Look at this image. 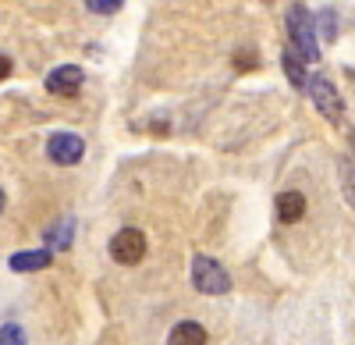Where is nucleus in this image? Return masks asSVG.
<instances>
[{
	"label": "nucleus",
	"mask_w": 355,
	"mask_h": 345,
	"mask_svg": "<svg viewBox=\"0 0 355 345\" xmlns=\"http://www.w3.org/2000/svg\"><path fill=\"white\" fill-rule=\"evenodd\" d=\"M189 278H192V289L202 292V296H227L231 292V274L220 260H214V256L206 253H196L192 264H189Z\"/></svg>",
	"instance_id": "nucleus-1"
},
{
	"label": "nucleus",
	"mask_w": 355,
	"mask_h": 345,
	"mask_svg": "<svg viewBox=\"0 0 355 345\" xmlns=\"http://www.w3.org/2000/svg\"><path fill=\"white\" fill-rule=\"evenodd\" d=\"M288 36H291V50L302 57V61H320V40H316V22L306 11V4H291L288 8Z\"/></svg>",
	"instance_id": "nucleus-2"
},
{
	"label": "nucleus",
	"mask_w": 355,
	"mask_h": 345,
	"mask_svg": "<svg viewBox=\"0 0 355 345\" xmlns=\"http://www.w3.org/2000/svg\"><path fill=\"white\" fill-rule=\"evenodd\" d=\"M306 93H309L313 107H316V110H320L331 125H341V121H345V100H341L338 85H334L327 75H309Z\"/></svg>",
	"instance_id": "nucleus-3"
},
{
	"label": "nucleus",
	"mask_w": 355,
	"mask_h": 345,
	"mask_svg": "<svg viewBox=\"0 0 355 345\" xmlns=\"http://www.w3.org/2000/svg\"><path fill=\"white\" fill-rule=\"evenodd\" d=\"M107 249H110L114 264L135 267V264H142V256H146V235L139 232V228H121V232H114Z\"/></svg>",
	"instance_id": "nucleus-4"
},
{
	"label": "nucleus",
	"mask_w": 355,
	"mask_h": 345,
	"mask_svg": "<svg viewBox=\"0 0 355 345\" xmlns=\"http://www.w3.org/2000/svg\"><path fill=\"white\" fill-rule=\"evenodd\" d=\"M46 157L53 164H61V167H71V164H78L85 157V142L75 132H53L46 139Z\"/></svg>",
	"instance_id": "nucleus-5"
},
{
	"label": "nucleus",
	"mask_w": 355,
	"mask_h": 345,
	"mask_svg": "<svg viewBox=\"0 0 355 345\" xmlns=\"http://www.w3.org/2000/svg\"><path fill=\"white\" fill-rule=\"evenodd\" d=\"M82 82H85V71L78 65H61L46 75V90L53 96H75L82 90Z\"/></svg>",
	"instance_id": "nucleus-6"
},
{
	"label": "nucleus",
	"mask_w": 355,
	"mask_h": 345,
	"mask_svg": "<svg viewBox=\"0 0 355 345\" xmlns=\"http://www.w3.org/2000/svg\"><path fill=\"white\" fill-rule=\"evenodd\" d=\"M53 264V253L50 249H21V253H11L8 267L15 274H33V271H46Z\"/></svg>",
	"instance_id": "nucleus-7"
},
{
	"label": "nucleus",
	"mask_w": 355,
	"mask_h": 345,
	"mask_svg": "<svg viewBox=\"0 0 355 345\" xmlns=\"http://www.w3.org/2000/svg\"><path fill=\"white\" fill-rule=\"evenodd\" d=\"M274 207H277V221L281 224H299L306 217V196L299 189H284V192H277Z\"/></svg>",
	"instance_id": "nucleus-8"
},
{
	"label": "nucleus",
	"mask_w": 355,
	"mask_h": 345,
	"mask_svg": "<svg viewBox=\"0 0 355 345\" xmlns=\"http://www.w3.org/2000/svg\"><path fill=\"white\" fill-rule=\"evenodd\" d=\"M206 342H210V335L199 321H178L167 335V345H206Z\"/></svg>",
	"instance_id": "nucleus-9"
},
{
	"label": "nucleus",
	"mask_w": 355,
	"mask_h": 345,
	"mask_svg": "<svg viewBox=\"0 0 355 345\" xmlns=\"http://www.w3.org/2000/svg\"><path fill=\"white\" fill-rule=\"evenodd\" d=\"M71 235H75V217H61L57 224H50L46 228V249L50 253H64L68 246H71Z\"/></svg>",
	"instance_id": "nucleus-10"
},
{
	"label": "nucleus",
	"mask_w": 355,
	"mask_h": 345,
	"mask_svg": "<svg viewBox=\"0 0 355 345\" xmlns=\"http://www.w3.org/2000/svg\"><path fill=\"white\" fill-rule=\"evenodd\" d=\"M281 65H284V75H288V82L295 85V90H306V82H309V75H306V61H302V57L295 53L291 47H284Z\"/></svg>",
	"instance_id": "nucleus-11"
},
{
	"label": "nucleus",
	"mask_w": 355,
	"mask_h": 345,
	"mask_svg": "<svg viewBox=\"0 0 355 345\" xmlns=\"http://www.w3.org/2000/svg\"><path fill=\"white\" fill-rule=\"evenodd\" d=\"M338 36V15H334V8H327V11H320V18H316V40H334Z\"/></svg>",
	"instance_id": "nucleus-12"
},
{
	"label": "nucleus",
	"mask_w": 355,
	"mask_h": 345,
	"mask_svg": "<svg viewBox=\"0 0 355 345\" xmlns=\"http://www.w3.org/2000/svg\"><path fill=\"white\" fill-rule=\"evenodd\" d=\"M0 345H28L25 328H21V324H15V321L0 324Z\"/></svg>",
	"instance_id": "nucleus-13"
},
{
	"label": "nucleus",
	"mask_w": 355,
	"mask_h": 345,
	"mask_svg": "<svg viewBox=\"0 0 355 345\" xmlns=\"http://www.w3.org/2000/svg\"><path fill=\"white\" fill-rule=\"evenodd\" d=\"M341 189H345V199L355 207V160H341Z\"/></svg>",
	"instance_id": "nucleus-14"
},
{
	"label": "nucleus",
	"mask_w": 355,
	"mask_h": 345,
	"mask_svg": "<svg viewBox=\"0 0 355 345\" xmlns=\"http://www.w3.org/2000/svg\"><path fill=\"white\" fill-rule=\"evenodd\" d=\"M85 8L93 15H114V11L125 8V0H85Z\"/></svg>",
	"instance_id": "nucleus-15"
},
{
	"label": "nucleus",
	"mask_w": 355,
	"mask_h": 345,
	"mask_svg": "<svg viewBox=\"0 0 355 345\" xmlns=\"http://www.w3.org/2000/svg\"><path fill=\"white\" fill-rule=\"evenodd\" d=\"M8 75H11V57L0 53V78H8Z\"/></svg>",
	"instance_id": "nucleus-16"
},
{
	"label": "nucleus",
	"mask_w": 355,
	"mask_h": 345,
	"mask_svg": "<svg viewBox=\"0 0 355 345\" xmlns=\"http://www.w3.org/2000/svg\"><path fill=\"white\" fill-rule=\"evenodd\" d=\"M4 207H8V196H4V189H0V214H4Z\"/></svg>",
	"instance_id": "nucleus-17"
},
{
	"label": "nucleus",
	"mask_w": 355,
	"mask_h": 345,
	"mask_svg": "<svg viewBox=\"0 0 355 345\" xmlns=\"http://www.w3.org/2000/svg\"><path fill=\"white\" fill-rule=\"evenodd\" d=\"M352 146H355V135H352Z\"/></svg>",
	"instance_id": "nucleus-18"
}]
</instances>
